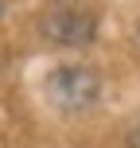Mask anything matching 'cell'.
<instances>
[{
    "mask_svg": "<svg viewBox=\"0 0 140 148\" xmlns=\"http://www.w3.org/2000/svg\"><path fill=\"white\" fill-rule=\"evenodd\" d=\"M128 140H132V144H136V148H140V125H136V129H132V136H128Z\"/></svg>",
    "mask_w": 140,
    "mask_h": 148,
    "instance_id": "cell-3",
    "label": "cell"
},
{
    "mask_svg": "<svg viewBox=\"0 0 140 148\" xmlns=\"http://www.w3.org/2000/svg\"><path fill=\"white\" fill-rule=\"evenodd\" d=\"M47 90V101L55 109H66V113H82L101 97V78H97L89 66H59L47 74L43 82Z\"/></svg>",
    "mask_w": 140,
    "mask_h": 148,
    "instance_id": "cell-1",
    "label": "cell"
},
{
    "mask_svg": "<svg viewBox=\"0 0 140 148\" xmlns=\"http://www.w3.org/2000/svg\"><path fill=\"white\" fill-rule=\"evenodd\" d=\"M55 4H74V0H55Z\"/></svg>",
    "mask_w": 140,
    "mask_h": 148,
    "instance_id": "cell-4",
    "label": "cell"
},
{
    "mask_svg": "<svg viewBox=\"0 0 140 148\" xmlns=\"http://www.w3.org/2000/svg\"><path fill=\"white\" fill-rule=\"evenodd\" d=\"M39 27H43L47 39L66 43V47H82V43L94 39V20L82 16L78 8H70V4H59V8H51V12H43Z\"/></svg>",
    "mask_w": 140,
    "mask_h": 148,
    "instance_id": "cell-2",
    "label": "cell"
}]
</instances>
